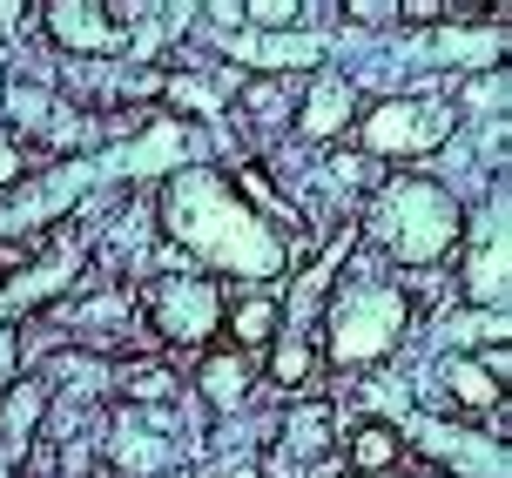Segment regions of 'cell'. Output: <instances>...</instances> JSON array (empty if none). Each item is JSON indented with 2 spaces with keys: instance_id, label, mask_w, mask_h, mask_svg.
Returning a JSON list of instances; mask_svg holds the SVG:
<instances>
[{
  "instance_id": "6da1fadb",
  "label": "cell",
  "mask_w": 512,
  "mask_h": 478,
  "mask_svg": "<svg viewBox=\"0 0 512 478\" xmlns=\"http://www.w3.org/2000/svg\"><path fill=\"white\" fill-rule=\"evenodd\" d=\"M162 229L182 256H196L203 270H230V277H283V243L256 209L236 202V189L216 169H182L162 189Z\"/></svg>"
},
{
  "instance_id": "7a4b0ae2",
  "label": "cell",
  "mask_w": 512,
  "mask_h": 478,
  "mask_svg": "<svg viewBox=\"0 0 512 478\" xmlns=\"http://www.w3.org/2000/svg\"><path fill=\"white\" fill-rule=\"evenodd\" d=\"M459 202L425 176H391L384 196L371 202V236L391 263H438L459 243Z\"/></svg>"
},
{
  "instance_id": "3957f363",
  "label": "cell",
  "mask_w": 512,
  "mask_h": 478,
  "mask_svg": "<svg viewBox=\"0 0 512 478\" xmlns=\"http://www.w3.org/2000/svg\"><path fill=\"white\" fill-rule=\"evenodd\" d=\"M405 324H411L405 290H391L378 277H351L324 317V357L337 371H371V364H384V351H398Z\"/></svg>"
},
{
  "instance_id": "277c9868",
  "label": "cell",
  "mask_w": 512,
  "mask_h": 478,
  "mask_svg": "<svg viewBox=\"0 0 512 478\" xmlns=\"http://www.w3.org/2000/svg\"><path fill=\"white\" fill-rule=\"evenodd\" d=\"M149 324L162 344H203L223 324V283L196 277V270H169L149 290Z\"/></svg>"
},
{
  "instance_id": "5b68a950",
  "label": "cell",
  "mask_w": 512,
  "mask_h": 478,
  "mask_svg": "<svg viewBox=\"0 0 512 478\" xmlns=\"http://www.w3.org/2000/svg\"><path fill=\"white\" fill-rule=\"evenodd\" d=\"M452 135V108H438L425 95H398V101H378L364 115V149L398 162V155H425Z\"/></svg>"
},
{
  "instance_id": "8992f818",
  "label": "cell",
  "mask_w": 512,
  "mask_h": 478,
  "mask_svg": "<svg viewBox=\"0 0 512 478\" xmlns=\"http://www.w3.org/2000/svg\"><path fill=\"white\" fill-rule=\"evenodd\" d=\"M48 34L61 41V54H122V27L108 21V7L95 0H54L48 7Z\"/></svg>"
},
{
  "instance_id": "52a82bcc",
  "label": "cell",
  "mask_w": 512,
  "mask_h": 478,
  "mask_svg": "<svg viewBox=\"0 0 512 478\" xmlns=\"http://www.w3.org/2000/svg\"><path fill=\"white\" fill-rule=\"evenodd\" d=\"M351 108H358L351 81H344V75H317V81H310V101L290 115V122H297V135H310V142H331V135L351 128Z\"/></svg>"
},
{
  "instance_id": "ba28073f",
  "label": "cell",
  "mask_w": 512,
  "mask_h": 478,
  "mask_svg": "<svg viewBox=\"0 0 512 478\" xmlns=\"http://www.w3.org/2000/svg\"><path fill=\"white\" fill-rule=\"evenodd\" d=\"M250 384H256V364L243 351H209L203 371H196V391H203L209 404H223V411L250 398Z\"/></svg>"
},
{
  "instance_id": "9c48e42d",
  "label": "cell",
  "mask_w": 512,
  "mask_h": 478,
  "mask_svg": "<svg viewBox=\"0 0 512 478\" xmlns=\"http://www.w3.org/2000/svg\"><path fill=\"white\" fill-rule=\"evenodd\" d=\"M465 297L479 303V310H499L506 303V229H492V243L472 250V270H465Z\"/></svg>"
},
{
  "instance_id": "30bf717a",
  "label": "cell",
  "mask_w": 512,
  "mask_h": 478,
  "mask_svg": "<svg viewBox=\"0 0 512 478\" xmlns=\"http://www.w3.org/2000/svg\"><path fill=\"white\" fill-rule=\"evenodd\" d=\"M317 54L324 41L317 34H290V41H236V61H250V68H317Z\"/></svg>"
},
{
  "instance_id": "8fae6325",
  "label": "cell",
  "mask_w": 512,
  "mask_h": 478,
  "mask_svg": "<svg viewBox=\"0 0 512 478\" xmlns=\"http://www.w3.org/2000/svg\"><path fill=\"white\" fill-rule=\"evenodd\" d=\"M277 324H283V317H277V297H270V290L243 297V303L230 310V351L250 357L256 344H270V337H277Z\"/></svg>"
},
{
  "instance_id": "7c38bea8",
  "label": "cell",
  "mask_w": 512,
  "mask_h": 478,
  "mask_svg": "<svg viewBox=\"0 0 512 478\" xmlns=\"http://www.w3.org/2000/svg\"><path fill=\"white\" fill-rule=\"evenodd\" d=\"M108 452H115L122 478H149V472H162V465H169V445H162V438H149L135 418H128V425L108 438Z\"/></svg>"
},
{
  "instance_id": "4fadbf2b",
  "label": "cell",
  "mask_w": 512,
  "mask_h": 478,
  "mask_svg": "<svg viewBox=\"0 0 512 478\" xmlns=\"http://www.w3.org/2000/svg\"><path fill=\"white\" fill-rule=\"evenodd\" d=\"M290 115H297V101L283 95V81H250V88H243V122H250L256 135L290 128Z\"/></svg>"
},
{
  "instance_id": "5bb4252c",
  "label": "cell",
  "mask_w": 512,
  "mask_h": 478,
  "mask_svg": "<svg viewBox=\"0 0 512 478\" xmlns=\"http://www.w3.org/2000/svg\"><path fill=\"white\" fill-rule=\"evenodd\" d=\"M405 458V438L391 425H351V465L358 472H391Z\"/></svg>"
},
{
  "instance_id": "9a60e30c",
  "label": "cell",
  "mask_w": 512,
  "mask_h": 478,
  "mask_svg": "<svg viewBox=\"0 0 512 478\" xmlns=\"http://www.w3.org/2000/svg\"><path fill=\"white\" fill-rule=\"evenodd\" d=\"M445 391H452V398H465V404H479V411H492V404L506 398V391L479 371V357H452V364H445Z\"/></svg>"
},
{
  "instance_id": "2e32d148",
  "label": "cell",
  "mask_w": 512,
  "mask_h": 478,
  "mask_svg": "<svg viewBox=\"0 0 512 478\" xmlns=\"http://www.w3.org/2000/svg\"><path fill=\"white\" fill-rule=\"evenodd\" d=\"M310 371H317V351H310L304 337H283L277 357H270V384H277V391H304Z\"/></svg>"
},
{
  "instance_id": "e0dca14e",
  "label": "cell",
  "mask_w": 512,
  "mask_h": 478,
  "mask_svg": "<svg viewBox=\"0 0 512 478\" xmlns=\"http://www.w3.org/2000/svg\"><path fill=\"white\" fill-rule=\"evenodd\" d=\"M115 384H122L135 404H155V398H169V391H176V378H169L162 364H128V378H115Z\"/></svg>"
},
{
  "instance_id": "ac0fdd59",
  "label": "cell",
  "mask_w": 512,
  "mask_h": 478,
  "mask_svg": "<svg viewBox=\"0 0 512 478\" xmlns=\"http://www.w3.org/2000/svg\"><path fill=\"white\" fill-rule=\"evenodd\" d=\"M438 54H445V61H472V68H486L492 54H499V34H438Z\"/></svg>"
},
{
  "instance_id": "d6986e66",
  "label": "cell",
  "mask_w": 512,
  "mask_h": 478,
  "mask_svg": "<svg viewBox=\"0 0 512 478\" xmlns=\"http://www.w3.org/2000/svg\"><path fill=\"white\" fill-rule=\"evenodd\" d=\"M243 21H250V27H297V21H304V7H297V0H250Z\"/></svg>"
},
{
  "instance_id": "ffe728a7",
  "label": "cell",
  "mask_w": 512,
  "mask_h": 478,
  "mask_svg": "<svg viewBox=\"0 0 512 478\" xmlns=\"http://www.w3.org/2000/svg\"><path fill=\"white\" fill-rule=\"evenodd\" d=\"M465 101H472V108H479V115H492V108H499V101H506V75H479L472 81V88H465Z\"/></svg>"
},
{
  "instance_id": "44dd1931",
  "label": "cell",
  "mask_w": 512,
  "mask_h": 478,
  "mask_svg": "<svg viewBox=\"0 0 512 478\" xmlns=\"http://www.w3.org/2000/svg\"><path fill=\"white\" fill-rule=\"evenodd\" d=\"M21 176H27V162H21V142H7V135H0V189H14Z\"/></svg>"
},
{
  "instance_id": "7402d4cb",
  "label": "cell",
  "mask_w": 512,
  "mask_h": 478,
  "mask_svg": "<svg viewBox=\"0 0 512 478\" xmlns=\"http://www.w3.org/2000/svg\"><path fill=\"white\" fill-rule=\"evenodd\" d=\"M405 21H418V27L438 21V27H445V7H438V0H411V7H405Z\"/></svg>"
},
{
  "instance_id": "603a6c76",
  "label": "cell",
  "mask_w": 512,
  "mask_h": 478,
  "mask_svg": "<svg viewBox=\"0 0 512 478\" xmlns=\"http://www.w3.org/2000/svg\"><path fill=\"white\" fill-rule=\"evenodd\" d=\"M7 371H14V330H7V317H0V384H7Z\"/></svg>"
},
{
  "instance_id": "cb8c5ba5",
  "label": "cell",
  "mask_w": 512,
  "mask_h": 478,
  "mask_svg": "<svg viewBox=\"0 0 512 478\" xmlns=\"http://www.w3.org/2000/svg\"><path fill=\"white\" fill-rule=\"evenodd\" d=\"M351 21H391V7H378V0H358V7H351Z\"/></svg>"
},
{
  "instance_id": "d4e9b609",
  "label": "cell",
  "mask_w": 512,
  "mask_h": 478,
  "mask_svg": "<svg viewBox=\"0 0 512 478\" xmlns=\"http://www.w3.org/2000/svg\"><path fill=\"white\" fill-rule=\"evenodd\" d=\"M236 478H256V472H250V465H243V472H236Z\"/></svg>"
},
{
  "instance_id": "484cf974",
  "label": "cell",
  "mask_w": 512,
  "mask_h": 478,
  "mask_svg": "<svg viewBox=\"0 0 512 478\" xmlns=\"http://www.w3.org/2000/svg\"><path fill=\"white\" fill-rule=\"evenodd\" d=\"M344 478H351V472H344Z\"/></svg>"
}]
</instances>
